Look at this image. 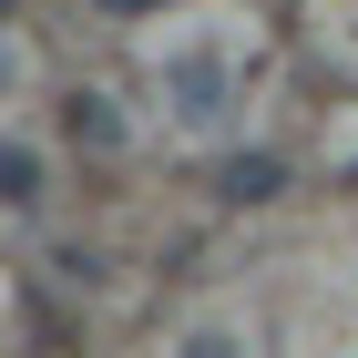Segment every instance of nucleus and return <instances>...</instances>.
I'll return each mask as SVG.
<instances>
[{
  "label": "nucleus",
  "mask_w": 358,
  "mask_h": 358,
  "mask_svg": "<svg viewBox=\"0 0 358 358\" xmlns=\"http://www.w3.org/2000/svg\"><path fill=\"white\" fill-rule=\"evenodd\" d=\"M276 185H287V164H276V154H236V164H225V194H236V205H266Z\"/></svg>",
  "instance_id": "f257e3e1"
},
{
  "label": "nucleus",
  "mask_w": 358,
  "mask_h": 358,
  "mask_svg": "<svg viewBox=\"0 0 358 358\" xmlns=\"http://www.w3.org/2000/svg\"><path fill=\"white\" fill-rule=\"evenodd\" d=\"M0 205H41V154L31 143H0Z\"/></svg>",
  "instance_id": "f03ea898"
},
{
  "label": "nucleus",
  "mask_w": 358,
  "mask_h": 358,
  "mask_svg": "<svg viewBox=\"0 0 358 358\" xmlns=\"http://www.w3.org/2000/svg\"><path fill=\"white\" fill-rule=\"evenodd\" d=\"M103 10H164V0H103Z\"/></svg>",
  "instance_id": "7ed1b4c3"
},
{
  "label": "nucleus",
  "mask_w": 358,
  "mask_h": 358,
  "mask_svg": "<svg viewBox=\"0 0 358 358\" xmlns=\"http://www.w3.org/2000/svg\"><path fill=\"white\" fill-rule=\"evenodd\" d=\"M0 21H10V0H0Z\"/></svg>",
  "instance_id": "20e7f679"
}]
</instances>
